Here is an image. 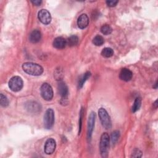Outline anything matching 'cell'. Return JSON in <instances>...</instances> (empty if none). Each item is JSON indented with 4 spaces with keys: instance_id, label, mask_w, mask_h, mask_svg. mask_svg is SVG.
I'll return each instance as SVG.
<instances>
[{
    "instance_id": "obj_1",
    "label": "cell",
    "mask_w": 158,
    "mask_h": 158,
    "mask_svg": "<svg viewBox=\"0 0 158 158\" xmlns=\"http://www.w3.org/2000/svg\"><path fill=\"white\" fill-rule=\"evenodd\" d=\"M23 71L33 76H41L43 72V68L39 64L33 63H25L22 65Z\"/></svg>"
},
{
    "instance_id": "obj_2",
    "label": "cell",
    "mask_w": 158,
    "mask_h": 158,
    "mask_svg": "<svg viewBox=\"0 0 158 158\" xmlns=\"http://www.w3.org/2000/svg\"><path fill=\"white\" fill-rule=\"evenodd\" d=\"M109 141L110 138L107 133L102 134L100 143V150L101 155L103 157H107L109 148Z\"/></svg>"
},
{
    "instance_id": "obj_3",
    "label": "cell",
    "mask_w": 158,
    "mask_h": 158,
    "mask_svg": "<svg viewBox=\"0 0 158 158\" xmlns=\"http://www.w3.org/2000/svg\"><path fill=\"white\" fill-rule=\"evenodd\" d=\"M98 116L103 127L106 129H110L112 127L111 117L104 108H100L98 111Z\"/></svg>"
},
{
    "instance_id": "obj_4",
    "label": "cell",
    "mask_w": 158,
    "mask_h": 158,
    "mask_svg": "<svg viewBox=\"0 0 158 158\" xmlns=\"http://www.w3.org/2000/svg\"><path fill=\"white\" fill-rule=\"evenodd\" d=\"M44 126L46 129H51L54 124V112L52 109H48L44 116Z\"/></svg>"
},
{
    "instance_id": "obj_5",
    "label": "cell",
    "mask_w": 158,
    "mask_h": 158,
    "mask_svg": "<svg viewBox=\"0 0 158 158\" xmlns=\"http://www.w3.org/2000/svg\"><path fill=\"white\" fill-rule=\"evenodd\" d=\"M9 88L14 92L20 91L23 86V82L21 77L19 76H14L12 77L9 81Z\"/></svg>"
},
{
    "instance_id": "obj_6",
    "label": "cell",
    "mask_w": 158,
    "mask_h": 158,
    "mask_svg": "<svg viewBox=\"0 0 158 158\" xmlns=\"http://www.w3.org/2000/svg\"><path fill=\"white\" fill-rule=\"evenodd\" d=\"M41 95L46 101H51L53 98V90L50 84L44 83L40 88Z\"/></svg>"
},
{
    "instance_id": "obj_7",
    "label": "cell",
    "mask_w": 158,
    "mask_h": 158,
    "mask_svg": "<svg viewBox=\"0 0 158 158\" xmlns=\"http://www.w3.org/2000/svg\"><path fill=\"white\" fill-rule=\"evenodd\" d=\"M38 17L40 21L45 25L50 23L51 21V16L50 12L46 9H42L39 12Z\"/></svg>"
},
{
    "instance_id": "obj_8",
    "label": "cell",
    "mask_w": 158,
    "mask_h": 158,
    "mask_svg": "<svg viewBox=\"0 0 158 158\" xmlns=\"http://www.w3.org/2000/svg\"><path fill=\"white\" fill-rule=\"evenodd\" d=\"M56 147V141L53 138H49L48 139L45 143L44 151L46 154H53Z\"/></svg>"
},
{
    "instance_id": "obj_9",
    "label": "cell",
    "mask_w": 158,
    "mask_h": 158,
    "mask_svg": "<svg viewBox=\"0 0 158 158\" xmlns=\"http://www.w3.org/2000/svg\"><path fill=\"white\" fill-rule=\"evenodd\" d=\"M95 119H96V114L94 112H91L90 114L88 117V132H87V136L88 139L91 140L92 133L93 131V129L94 127V122H95Z\"/></svg>"
},
{
    "instance_id": "obj_10",
    "label": "cell",
    "mask_w": 158,
    "mask_h": 158,
    "mask_svg": "<svg viewBox=\"0 0 158 158\" xmlns=\"http://www.w3.org/2000/svg\"><path fill=\"white\" fill-rule=\"evenodd\" d=\"M58 92L59 94L60 95L62 98V100H66L67 98L68 94H69V90H68V87L66 85V84L64 82L60 81L59 82L58 84Z\"/></svg>"
},
{
    "instance_id": "obj_11",
    "label": "cell",
    "mask_w": 158,
    "mask_h": 158,
    "mask_svg": "<svg viewBox=\"0 0 158 158\" xmlns=\"http://www.w3.org/2000/svg\"><path fill=\"white\" fill-rule=\"evenodd\" d=\"M89 24V19L87 14H83L79 16L77 20L78 27L81 29H84L88 27Z\"/></svg>"
},
{
    "instance_id": "obj_12",
    "label": "cell",
    "mask_w": 158,
    "mask_h": 158,
    "mask_svg": "<svg viewBox=\"0 0 158 158\" xmlns=\"http://www.w3.org/2000/svg\"><path fill=\"white\" fill-rule=\"evenodd\" d=\"M132 76H133V74L132 71L126 68H124L121 70L119 74L120 79L125 82L130 81L132 79Z\"/></svg>"
},
{
    "instance_id": "obj_13",
    "label": "cell",
    "mask_w": 158,
    "mask_h": 158,
    "mask_svg": "<svg viewBox=\"0 0 158 158\" xmlns=\"http://www.w3.org/2000/svg\"><path fill=\"white\" fill-rule=\"evenodd\" d=\"M67 45V40L63 37H57L53 42V46L57 49H63Z\"/></svg>"
},
{
    "instance_id": "obj_14",
    "label": "cell",
    "mask_w": 158,
    "mask_h": 158,
    "mask_svg": "<svg viewBox=\"0 0 158 158\" xmlns=\"http://www.w3.org/2000/svg\"><path fill=\"white\" fill-rule=\"evenodd\" d=\"M42 39V33L38 30H34L30 35V41L33 43H36L40 41Z\"/></svg>"
},
{
    "instance_id": "obj_15",
    "label": "cell",
    "mask_w": 158,
    "mask_h": 158,
    "mask_svg": "<svg viewBox=\"0 0 158 158\" xmlns=\"http://www.w3.org/2000/svg\"><path fill=\"white\" fill-rule=\"evenodd\" d=\"M91 76V73L90 72H87L86 73H85L83 75H82L79 80L78 82V87L79 88H81L83 87L84 83H85V82L88 80V78Z\"/></svg>"
},
{
    "instance_id": "obj_16",
    "label": "cell",
    "mask_w": 158,
    "mask_h": 158,
    "mask_svg": "<svg viewBox=\"0 0 158 158\" xmlns=\"http://www.w3.org/2000/svg\"><path fill=\"white\" fill-rule=\"evenodd\" d=\"M28 106L27 109L30 112L35 113L36 111H40V106L39 104V103L36 102H29V104H27Z\"/></svg>"
},
{
    "instance_id": "obj_17",
    "label": "cell",
    "mask_w": 158,
    "mask_h": 158,
    "mask_svg": "<svg viewBox=\"0 0 158 158\" xmlns=\"http://www.w3.org/2000/svg\"><path fill=\"white\" fill-rule=\"evenodd\" d=\"M79 38L76 35H72L67 39V45L69 46H76L79 43Z\"/></svg>"
},
{
    "instance_id": "obj_18",
    "label": "cell",
    "mask_w": 158,
    "mask_h": 158,
    "mask_svg": "<svg viewBox=\"0 0 158 158\" xmlns=\"http://www.w3.org/2000/svg\"><path fill=\"white\" fill-rule=\"evenodd\" d=\"M114 54V51L111 48H105L101 51V55L104 57H111Z\"/></svg>"
},
{
    "instance_id": "obj_19",
    "label": "cell",
    "mask_w": 158,
    "mask_h": 158,
    "mask_svg": "<svg viewBox=\"0 0 158 158\" xmlns=\"http://www.w3.org/2000/svg\"><path fill=\"white\" fill-rule=\"evenodd\" d=\"M93 43L97 46H101L104 43V39L101 35H96L93 39Z\"/></svg>"
},
{
    "instance_id": "obj_20",
    "label": "cell",
    "mask_w": 158,
    "mask_h": 158,
    "mask_svg": "<svg viewBox=\"0 0 158 158\" xmlns=\"http://www.w3.org/2000/svg\"><path fill=\"white\" fill-rule=\"evenodd\" d=\"M141 104V100L140 98H137L133 103V105L132 108V111L133 113H135L137 111H138Z\"/></svg>"
},
{
    "instance_id": "obj_21",
    "label": "cell",
    "mask_w": 158,
    "mask_h": 158,
    "mask_svg": "<svg viewBox=\"0 0 158 158\" xmlns=\"http://www.w3.org/2000/svg\"><path fill=\"white\" fill-rule=\"evenodd\" d=\"M101 32L103 34L105 35H107L111 34L113 32V29L110 26H109L108 24H105V25L103 26L101 28Z\"/></svg>"
},
{
    "instance_id": "obj_22",
    "label": "cell",
    "mask_w": 158,
    "mask_h": 158,
    "mask_svg": "<svg viewBox=\"0 0 158 158\" xmlns=\"http://www.w3.org/2000/svg\"><path fill=\"white\" fill-rule=\"evenodd\" d=\"M0 103L3 107H7L9 105V100L3 94H0Z\"/></svg>"
},
{
    "instance_id": "obj_23",
    "label": "cell",
    "mask_w": 158,
    "mask_h": 158,
    "mask_svg": "<svg viewBox=\"0 0 158 158\" xmlns=\"http://www.w3.org/2000/svg\"><path fill=\"white\" fill-rule=\"evenodd\" d=\"M120 137V132L117 130H116L113 132L111 134V141L113 144H115L119 140V138Z\"/></svg>"
},
{
    "instance_id": "obj_24",
    "label": "cell",
    "mask_w": 158,
    "mask_h": 158,
    "mask_svg": "<svg viewBox=\"0 0 158 158\" xmlns=\"http://www.w3.org/2000/svg\"><path fill=\"white\" fill-rule=\"evenodd\" d=\"M142 156V152L138 148H135L133 150L132 157H141Z\"/></svg>"
},
{
    "instance_id": "obj_25",
    "label": "cell",
    "mask_w": 158,
    "mask_h": 158,
    "mask_svg": "<svg viewBox=\"0 0 158 158\" xmlns=\"http://www.w3.org/2000/svg\"><path fill=\"white\" fill-rule=\"evenodd\" d=\"M119 3L118 1H107L106 4L109 7H114Z\"/></svg>"
},
{
    "instance_id": "obj_26",
    "label": "cell",
    "mask_w": 158,
    "mask_h": 158,
    "mask_svg": "<svg viewBox=\"0 0 158 158\" xmlns=\"http://www.w3.org/2000/svg\"><path fill=\"white\" fill-rule=\"evenodd\" d=\"M80 122H79V134L81 132V129H82V117H83V109L82 108L81 111H80Z\"/></svg>"
},
{
    "instance_id": "obj_27",
    "label": "cell",
    "mask_w": 158,
    "mask_h": 158,
    "mask_svg": "<svg viewBox=\"0 0 158 158\" xmlns=\"http://www.w3.org/2000/svg\"><path fill=\"white\" fill-rule=\"evenodd\" d=\"M31 2L35 6H40L42 4V1H39V0H35V1H32Z\"/></svg>"
},
{
    "instance_id": "obj_28",
    "label": "cell",
    "mask_w": 158,
    "mask_h": 158,
    "mask_svg": "<svg viewBox=\"0 0 158 158\" xmlns=\"http://www.w3.org/2000/svg\"><path fill=\"white\" fill-rule=\"evenodd\" d=\"M157 101H156L154 102V105L155 106V107H156V108H157Z\"/></svg>"
},
{
    "instance_id": "obj_29",
    "label": "cell",
    "mask_w": 158,
    "mask_h": 158,
    "mask_svg": "<svg viewBox=\"0 0 158 158\" xmlns=\"http://www.w3.org/2000/svg\"><path fill=\"white\" fill-rule=\"evenodd\" d=\"M157 82H156V83H155V87H154V88H157Z\"/></svg>"
}]
</instances>
